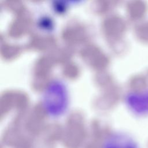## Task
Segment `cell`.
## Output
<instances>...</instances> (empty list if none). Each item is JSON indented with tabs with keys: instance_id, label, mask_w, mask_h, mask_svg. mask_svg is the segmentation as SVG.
Segmentation results:
<instances>
[{
	"instance_id": "cell-1",
	"label": "cell",
	"mask_w": 148,
	"mask_h": 148,
	"mask_svg": "<svg viewBox=\"0 0 148 148\" xmlns=\"http://www.w3.org/2000/svg\"><path fill=\"white\" fill-rule=\"evenodd\" d=\"M68 92L61 82H52L46 89L43 95V106L46 112L51 117L61 116L68 106Z\"/></svg>"
},
{
	"instance_id": "cell-2",
	"label": "cell",
	"mask_w": 148,
	"mask_h": 148,
	"mask_svg": "<svg viewBox=\"0 0 148 148\" xmlns=\"http://www.w3.org/2000/svg\"><path fill=\"white\" fill-rule=\"evenodd\" d=\"M102 148H139L136 142L123 134H113L105 140Z\"/></svg>"
}]
</instances>
